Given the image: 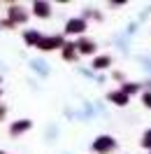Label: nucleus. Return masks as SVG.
<instances>
[{
    "mask_svg": "<svg viewBox=\"0 0 151 154\" xmlns=\"http://www.w3.org/2000/svg\"><path fill=\"white\" fill-rule=\"evenodd\" d=\"M91 149L95 154H109V152L116 149V140H114L112 135H98L93 140V145H91Z\"/></svg>",
    "mask_w": 151,
    "mask_h": 154,
    "instance_id": "1",
    "label": "nucleus"
},
{
    "mask_svg": "<svg viewBox=\"0 0 151 154\" xmlns=\"http://www.w3.org/2000/svg\"><path fill=\"white\" fill-rule=\"evenodd\" d=\"M65 47V40H63V35H42V40L37 42V49H42V51H54V49H61Z\"/></svg>",
    "mask_w": 151,
    "mask_h": 154,
    "instance_id": "2",
    "label": "nucleus"
},
{
    "mask_svg": "<svg viewBox=\"0 0 151 154\" xmlns=\"http://www.w3.org/2000/svg\"><path fill=\"white\" fill-rule=\"evenodd\" d=\"M86 30V19L84 17H75V19H70L65 23V33L67 35H81Z\"/></svg>",
    "mask_w": 151,
    "mask_h": 154,
    "instance_id": "3",
    "label": "nucleus"
},
{
    "mask_svg": "<svg viewBox=\"0 0 151 154\" xmlns=\"http://www.w3.org/2000/svg\"><path fill=\"white\" fill-rule=\"evenodd\" d=\"M77 49H79V54H88V56H93L95 49H98V45H95L91 38H81L79 42H77Z\"/></svg>",
    "mask_w": 151,
    "mask_h": 154,
    "instance_id": "4",
    "label": "nucleus"
},
{
    "mask_svg": "<svg viewBox=\"0 0 151 154\" xmlns=\"http://www.w3.org/2000/svg\"><path fill=\"white\" fill-rule=\"evenodd\" d=\"M107 98H109V103H114V105H119V107H126V105H128V100H130V96H126L121 89H119V91H109Z\"/></svg>",
    "mask_w": 151,
    "mask_h": 154,
    "instance_id": "5",
    "label": "nucleus"
},
{
    "mask_svg": "<svg viewBox=\"0 0 151 154\" xmlns=\"http://www.w3.org/2000/svg\"><path fill=\"white\" fill-rule=\"evenodd\" d=\"M109 66H112V56H107V54L93 56V63H91V68H95V70H107Z\"/></svg>",
    "mask_w": 151,
    "mask_h": 154,
    "instance_id": "6",
    "label": "nucleus"
},
{
    "mask_svg": "<svg viewBox=\"0 0 151 154\" xmlns=\"http://www.w3.org/2000/svg\"><path fill=\"white\" fill-rule=\"evenodd\" d=\"M33 12H35L37 17H42V19H47L49 14H51V7H49V2H35V5H33Z\"/></svg>",
    "mask_w": 151,
    "mask_h": 154,
    "instance_id": "7",
    "label": "nucleus"
},
{
    "mask_svg": "<svg viewBox=\"0 0 151 154\" xmlns=\"http://www.w3.org/2000/svg\"><path fill=\"white\" fill-rule=\"evenodd\" d=\"M75 56H77V42L75 45L67 42L65 47H63V58H65V61H75Z\"/></svg>",
    "mask_w": 151,
    "mask_h": 154,
    "instance_id": "8",
    "label": "nucleus"
},
{
    "mask_svg": "<svg viewBox=\"0 0 151 154\" xmlns=\"http://www.w3.org/2000/svg\"><path fill=\"white\" fill-rule=\"evenodd\" d=\"M121 91L126 94V96H135V94L140 91V84H137V82H126V84L121 87Z\"/></svg>",
    "mask_w": 151,
    "mask_h": 154,
    "instance_id": "9",
    "label": "nucleus"
},
{
    "mask_svg": "<svg viewBox=\"0 0 151 154\" xmlns=\"http://www.w3.org/2000/svg\"><path fill=\"white\" fill-rule=\"evenodd\" d=\"M28 128H30V122H28V119H23V122H16V124L12 126V133L16 135V133H21V131H28Z\"/></svg>",
    "mask_w": 151,
    "mask_h": 154,
    "instance_id": "10",
    "label": "nucleus"
},
{
    "mask_svg": "<svg viewBox=\"0 0 151 154\" xmlns=\"http://www.w3.org/2000/svg\"><path fill=\"white\" fill-rule=\"evenodd\" d=\"M40 40H42V35H40L37 30H30V33H26V42H30V45H37Z\"/></svg>",
    "mask_w": 151,
    "mask_h": 154,
    "instance_id": "11",
    "label": "nucleus"
},
{
    "mask_svg": "<svg viewBox=\"0 0 151 154\" xmlns=\"http://www.w3.org/2000/svg\"><path fill=\"white\" fill-rule=\"evenodd\" d=\"M142 147L151 152V128H149V131H144V135H142Z\"/></svg>",
    "mask_w": 151,
    "mask_h": 154,
    "instance_id": "12",
    "label": "nucleus"
},
{
    "mask_svg": "<svg viewBox=\"0 0 151 154\" xmlns=\"http://www.w3.org/2000/svg\"><path fill=\"white\" fill-rule=\"evenodd\" d=\"M142 103H144V107H149V110H151V91H147V94L142 96Z\"/></svg>",
    "mask_w": 151,
    "mask_h": 154,
    "instance_id": "13",
    "label": "nucleus"
},
{
    "mask_svg": "<svg viewBox=\"0 0 151 154\" xmlns=\"http://www.w3.org/2000/svg\"><path fill=\"white\" fill-rule=\"evenodd\" d=\"M0 154H2V152H0Z\"/></svg>",
    "mask_w": 151,
    "mask_h": 154,
    "instance_id": "14",
    "label": "nucleus"
},
{
    "mask_svg": "<svg viewBox=\"0 0 151 154\" xmlns=\"http://www.w3.org/2000/svg\"><path fill=\"white\" fill-rule=\"evenodd\" d=\"M149 154H151V152H149Z\"/></svg>",
    "mask_w": 151,
    "mask_h": 154,
    "instance_id": "15",
    "label": "nucleus"
}]
</instances>
